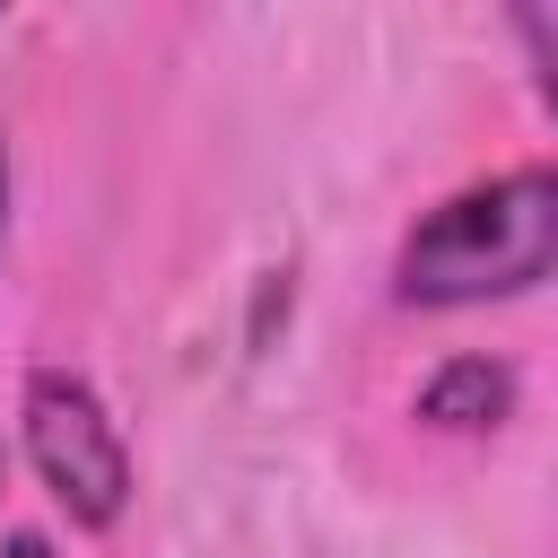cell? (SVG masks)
I'll list each match as a JSON object with an SVG mask.
<instances>
[{
	"label": "cell",
	"instance_id": "6da1fadb",
	"mask_svg": "<svg viewBox=\"0 0 558 558\" xmlns=\"http://www.w3.org/2000/svg\"><path fill=\"white\" fill-rule=\"evenodd\" d=\"M558 270V166H506L427 209L392 262L401 305H488Z\"/></svg>",
	"mask_w": 558,
	"mask_h": 558
},
{
	"label": "cell",
	"instance_id": "7a4b0ae2",
	"mask_svg": "<svg viewBox=\"0 0 558 558\" xmlns=\"http://www.w3.org/2000/svg\"><path fill=\"white\" fill-rule=\"evenodd\" d=\"M26 453H35V471H44V488L61 497L70 523H87V532L122 523L131 453H122V427L105 418L87 375H70V366H35L26 375Z\"/></svg>",
	"mask_w": 558,
	"mask_h": 558
},
{
	"label": "cell",
	"instance_id": "3957f363",
	"mask_svg": "<svg viewBox=\"0 0 558 558\" xmlns=\"http://www.w3.org/2000/svg\"><path fill=\"white\" fill-rule=\"evenodd\" d=\"M506 410H514V375H506L497 357H445V366L418 384V418H427V427H453V436L497 427Z\"/></svg>",
	"mask_w": 558,
	"mask_h": 558
},
{
	"label": "cell",
	"instance_id": "277c9868",
	"mask_svg": "<svg viewBox=\"0 0 558 558\" xmlns=\"http://www.w3.org/2000/svg\"><path fill=\"white\" fill-rule=\"evenodd\" d=\"M514 35H523L532 78H541V96H549V113H558V9H514Z\"/></svg>",
	"mask_w": 558,
	"mask_h": 558
},
{
	"label": "cell",
	"instance_id": "5b68a950",
	"mask_svg": "<svg viewBox=\"0 0 558 558\" xmlns=\"http://www.w3.org/2000/svg\"><path fill=\"white\" fill-rule=\"evenodd\" d=\"M0 558H52V541H44V532H9V541H0Z\"/></svg>",
	"mask_w": 558,
	"mask_h": 558
},
{
	"label": "cell",
	"instance_id": "8992f818",
	"mask_svg": "<svg viewBox=\"0 0 558 558\" xmlns=\"http://www.w3.org/2000/svg\"><path fill=\"white\" fill-rule=\"evenodd\" d=\"M0 227H9V140H0Z\"/></svg>",
	"mask_w": 558,
	"mask_h": 558
}]
</instances>
